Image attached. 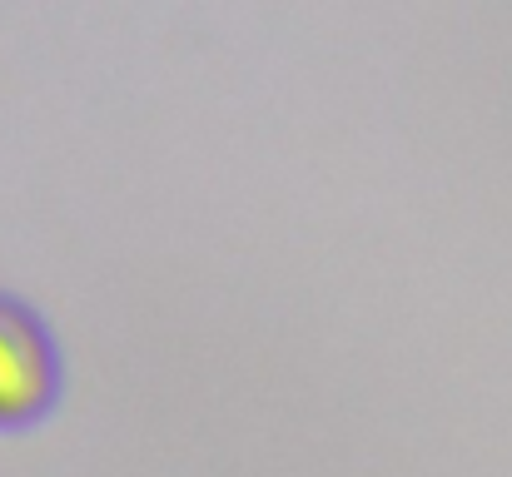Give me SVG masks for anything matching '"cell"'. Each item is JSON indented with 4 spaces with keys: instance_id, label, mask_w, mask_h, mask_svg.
Returning a JSON list of instances; mask_svg holds the SVG:
<instances>
[{
    "instance_id": "obj_1",
    "label": "cell",
    "mask_w": 512,
    "mask_h": 477,
    "mask_svg": "<svg viewBox=\"0 0 512 477\" xmlns=\"http://www.w3.org/2000/svg\"><path fill=\"white\" fill-rule=\"evenodd\" d=\"M60 383L65 363L45 314L15 289H0V428H25L50 413Z\"/></svg>"
}]
</instances>
